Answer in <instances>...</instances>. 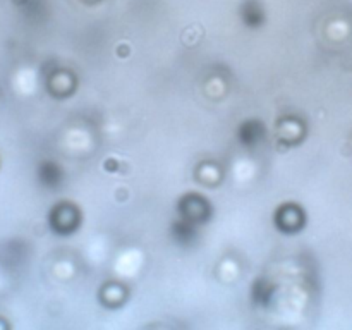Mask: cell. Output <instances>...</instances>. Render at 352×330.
Masks as SVG:
<instances>
[]
</instances>
